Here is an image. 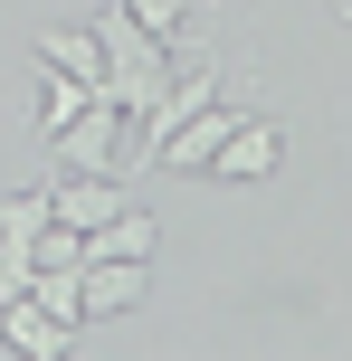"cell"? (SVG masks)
Here are the masks:
<instances>
[{
  "label": "cell",
  "mask_w": 352,
  "mask_h": 361,
  "mask_svg": "<svg viewBox=\"0 0 352 361\" xmlns=\"http://www.w3.org/2000/svg\"><path fill=\"white\" fill-rule=\"evenodd\" d=\"M95 38H105V86L124 95V114H143L152 95H162V76H171V38H152L124 0L95 10Z\"/></svg>",
  "instance_id": "obj_1"
},
{
  "label": "cell",
  "mask_w": 352,
  "mask_h": 361,
  "mask_svg": "<svg viewBox=\"0 0 352 361\" xmlns=\"http://www.w3.org/2000/svg\"><path fill=\"white\" fill-rule=\"evenodd\" d=\"M124 133H133L124 95H114V86H95L86 105H76L67 124L48 133V152H57V171H114V162H124Z\"/></svg>",
  "instance_id": "obj_2"
},
{
  "label": "cell",
  "mask_w": 352,
  "mask_h": 361,
  "mask_svg": "<svg viewBox=\"0 0 352 361\" xmlns=\"http://www.w3.org/2000/svg\"><path fill=\"white\" fill-rule=\"evenodd\" d=\"M229 133H238V114H229L219 95H210V105H190L181 124H171L162 143H152V171H210V152H219Z\"/></svg>",
  "instance_id": "obj_3"
},
{
  "label": "cell",
  "mask_w": 352,
  "mask_h": 361,
  "mask_svg": "<svg viewBox=\"0 0 352 361\" xmlns=\"http://www.w3.org/2000/svg\"><path fill=\"white\" fill-rule=\"evenodd\" d=\"M152 286V257H86V324H105V314H133Z\"/></svg>",
  "instance_id": "obj_4"
},
{
  "label": "cell",
  "mask_w": 352,
  "mask_h": 361,
  "mask_svg": "<svg viewBox=\"0 0 352 361\" xmlns=\"http://www.w3.org/2000/svg\"><path fill=\"white\" fill-rule=\"evenodd\" d=\"M277 152H286V133L257 124V114H238V133L210 152V171H219V180H267V171H277Z\"/></svg>",
  "instance_id": "obj_5"
},
{
  "label": "cell",
  "mask_w": 352,
  "mask_h": 361,
  "mask_svg": "<svg viewBox=\"0 0 352 361\" xmlns=\"http://www.w3.org/2000/svg\"><path fill=\"white\" fill-rule=\"evenodd\" d=\"M0 343L29 352V361H67V352H76V333H67V324H48L29 295H10V305H0Z\"/></svg>",
  "instance_id": "obj_6"
},
{
  "label": "cell",
  "mask_w": 352,
  "mask_h": 361,
  "mask_svg": "<svg viewBox=\"0 0 352 361\" xmlns=\"http://www.w3.org/2000/svg\"><path fill=\"white\" fill-rule=\"evenodd\" d=\"M38 67L76 76V86H105V38L95 29H38Z\"/></svg>",
  "instance_id": "obj_7"
},
{
  "label": "cell",
  "mask_w": 352,
  "mask_h": 361,
  "mask_svg": "<svg viewBox=\"0 0 352 361\" xmlns=\"http://www.w3.org/2000/svg\"><path fill=\"white\" fill-rule=\"evenodd\" d=\"M152 247H162V219H143V209H114L86 228V257H152Z\"/></svg>",
  "instance_id": "obj_8"
},
{
  "label": "cell",
  "mask_w": 352,
  "mask_h": 361,
  "mask_svg": "<svg viewBox=\"0 0 352 361\" xmlns=\"http://www.w3.org/2000/svg\"><path fill=\"white\" fill-rule=\"evenodd\" d=\"M86 95H95V86H76V76H57V67H48V95H38V114H48V133L67 124V114L86 105Z\"/></svg>",
  "instance_id": "obj_9"
},
{
  "label": "cell",
  "mask_w": 352,
  "mask_h": 361,
  "mask_svg": "<svg viewBox=\"0 0 352 361\" xmlns=\"http://www.w3.org/2000/svg\"><path fill=\"white\" fill-rule=\"evenodd\" d=\"M124 10H133V19H143V29H152V38H171V29H181V19H190V0H124Z\"/></svg>",
  "instance_id": "obj_10"
}]
</instances>
